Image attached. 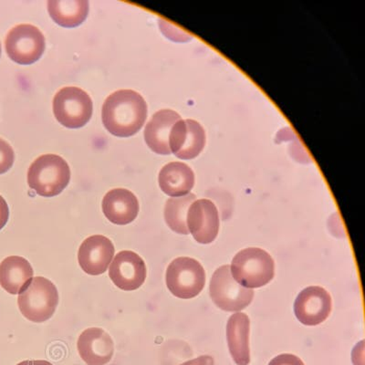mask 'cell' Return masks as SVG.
Segmentation results:
<instances>
[{"label": "cell", "instance_id": "6da1fadb", "mask_svg": "<svg viewBox=\"0 0 365 365\" xmlns=\"http://www.w3.org/2000/svg\"><path fill=\"white\" fill-rule=\"evenodd\" d=\"M146 117L148 104L135 91H117L103 103L102 118L104 127L115 136L135 135L145 125Z\"/></svg>", "mask_w": 365, "mask_h": 365}, {"label": "cell", "instance_id": "7a4b0ae2", "mask_svg": "<svg viewBox=\"0 0 365 365\" xmlns=\"http://www.w3.org/2000/svg\"><path fill=\"white\" fill-rule=\"evenodd\" d=\"M71 170L67 162L56 155H44L32 163L28 172L29 187L38 195L52 197L67 187Z\"/></svg>", "mask_w": 365, "mask_h": 365}, {"label": "cell", "instance_id": "3957f363", "mask_svg": "<svg viewBox=\"0 0 365 365\" xmlns=\"http://www.w3.org/2000/svg\"><path fill=\"white\" fill-rule=\"evenodd\" d=\"M230 272L241 286L247 289L260 288L273 279L275 264L265 250L249 247L235 256Z\"/></svg>", "mask_w": 365, "mask_h": 365}, {"label": "cell", "instance_id": "277c9868", "mask_svg": "<svg viewBox=\"0 0 365 365\" xmlns=\"http://www.w3.org/2000/svg\"><path fill=\"white\" fill-rule=\"evenodd\" d=\"M58 302L56 287L43 277L32 279L19 293L18 305L21 314L31 322H43L54 314Z\"/></svg>", "mask_w": 365, "mask_h": 365}, {"label": "cell", "instance_id": "5b68a950", "mask_svg": "<svg viewBox=\"0 0 365 365\" xmlns=\"http://www.w3.org/2000/svg\"><path fill=\"white\" fill-rule=\"evenodd\" d=\"M165 279L173 295L187 299L195 298L204 289L205 273L197 260L191 257H178L168 266Z\"/></svg>", "mask_w": 365, "mask_h": 365}, {"label": "cell", "instance_id": "8992f818", "mask_svg": "<svg viewBox=\"0 0 365 365\" xmlns=\"http://www.w3.org/2000/svg\"><path fill=\"white\" fill-rule=\"evenodd\" d=\"M53 112L58 122L68 128H81L93 115V102L83 90L65 87L53 99Z\"/></svg>", "mask_w": 365, "mask_h": 365}, {"label": "cell", "instance_id": "52a82bcc", "mask_svg": "<svg viewBox=\"0 0 365 365\" xmlns=\"http://www.w3.org/2000/svg\"><path fill=\"white\" fill-rule=\"evenodd\" d=\"M210 297L218 308L226 312H240L252 302L254 292L241 286L225 265L215 272L210 282Z\"/></svg>", "mask_w": 365, "mask_h": 365}, {"label": "cell", "instance_id": "ba28073f", "mask_svg": "<svg viewBox=\"0 0 365 365\" xmlns=\"http://www.w3.org/2000/svg\"><path fill=\"white\" fill-rule=\"evenodd\" d=\"M6 51L13 61L21 65L36 63L45 51V38L35 26L22 24L13 28L6 38Z\"/></svg>", "mask_w": 365, "mask_h": 365}, {"label": "cell", "instance_id": "9c48e42d", "mask_svg": "<svg viewBox=\"0 0 365 365\" xmlns=\"http://www.w3.org/2000/svg\"><path fill=\"white\" fill-rule=\"evenodd\" d=\"M205 133L200 123L195 120H179L171 130L169 146L171 153L182 160L197 158L203 151Z\"/></svg>", "mask_w": 365, "mask_h": 365}, {"label": "cell", "instance_id": "30bf717a", "mask_svg": "<svg viewBox=\"0 0 365 365\" xmlns=\"http://www.w3.org/2000/svg\"><path fill=\"white\" fill-rule=\"evenodd\" d=\"M109 276L119 289L130 292L145 282L146 266L141 257L133 251H120L110 265Z\"/></svg>", "mask_w": 365, "mask_h": 365}, {"label": "cell", "instance_id": "8fae6325", "mask_svg": "<svg viewBox=\"0 0 365 365\" xmlns=\"http://www.w3.org/2000/svg\"><path fill=\"white\" fill-rule=\"evenodd\" d=\"M189 233L200 244L213 242L220 230V217L216 205L208 200H195L187 217Z\"/></svg>", "mask_w": 365, "mask_h": 365}, {"label": "cell", "instance_id": "7c38bea8", "mask_svg": "<svg viewBox=\"0 0 365 365\" xmlns=\"http://www.w3.org/2000/svg\"><path fill=\"white\" fill-rule=\"evenodd\" d=\"M294 312L302 324L314 326L322 324L331 312L330 294L321 287H309L297 297Z\"/></svg>", "mask_w": 365, "mask_h": 365}, {"label": "cell", "instance_id": "4fadbf2b", "mask_svg": "<svg viewBox=\"0 0 365 365\" xmlns=\"http://www.w3.org/2000/svg\"><path fill=\"white\" fill-rule=\"evenodd\" d=\"M114 246L102 235L88 237L81 244L78 252L81 268L89 275H100L106 272L114 257Z\"/></svg>", "mask_w": 365, "mask_h": 365}, {"label": "cell", "instance_id": "5bb4252c", "mask_svg": "<svg viewBox=\"0 0 365 365\" xmlns=\"http://www.w3.org/2000/svg\"><path fill=\"white\" fill-rule=\"evenodd\" d=\"M78 351L88 365H106L112 359L114 345L110 335L101 328H89L78 339Z\"/></svg>", "mask_w": 365, "mask_h": 365}, {"label": "cell", "instance_id": "9a60e30c", "mask_svg": "<svg viewBox=\"0 0 365 365\" xmlns=\"http://www.w3.org/2000/svg\"><path fill=\"white\" fill-rule=\"evenodd\" d=\"M103 211L110 222L123 226L132 223L138 216L139 202L127 189H113L104 195Z\"/></svg>", "mask_w": 365, "mask_h": 365}, {"label": "cell", "instance_id": "2e32d148", "mask_svg": "<svg viewBox=\"0 0 365 365\" xmlns=\"http://www.w3.org/2000/svg\"><path fill=\"white\" fill-rule=\"evenodd\" d=\"M179 120L180 115L172 110H161L153 115L145 130V142L153 152L164 155L171 154L169 136Z\"/></svg>", "mask_w": 365, "mask_h": 365}, {"label": "cell", "instance_id": "e0dca14e", "mask_svg": "<svg viewBox=\"0 0 365 365\" xmlns=\"http://www.w3.org/2000/svg\"><path fill=\"white\" fill-rule=\"evenodd\" d=\"M160 188L172 197H180L190 194L195 185V174L187 165L172 162L159 173Z\"/></svg>", "mask_w": 365, "mask_h": 365}, {"label": "cell", "instance_id": "ac0fdd59", "mask_svg": "<svg viewBox=\"0 0 365 365\" xmlns=\"http://www.w3.org/2000/svg\"><path fill=\"white\" fill-rule=\"evenodd\" d=\"M250 319L237 312L231 316L227 325V338L231 356L237 365L250 363Z\"/></svg>", "mask_w": 365, "mask_h": 365}, {"label": "cell", "instance_id": "d6986e66", "mask_svg": "<svg viewBox=\"0 0 365 365\" xmlns=\"http://www.w3.org/2000/svg\"><path fill=\"white\" fill-rule=\"evenodd\" d=\"M34 277V269L24 257H6L0 264V285L9 294H19Z\"/></svg>", "mask_w": 365, "mask_h": 365}, {"label": "cell", "instance_id": "ffe728a7", "mask_svg": "<svg viewBox=\"0 0 365 365\" xmlns=\"http://www.w3.org/2000/svg\"><path fill=\"white\" fill-rule=\"evenodd\" d=\"M48 11L57 24L64 28L77 27L86 21L89 13L87 0H50Z\"/></svg>", "mask_w": 365, "mask_h": 365}, {"label": "cell", "instance_id": "44dd1931", "mask_svg": "<svg viewBox=\"0 0 365 365\" xmlns=\"http://www.w3.org/2000/svg\"><path fill=\"white\" fill-rule=\"evenodd\" d=\"M197 200L194 194L180 197H172L166 202L165 220L168 227L178 234L188 235L187 217L189 207Z\"/></svg>", "mask_w": 365, "mask_h": 365}, {"label": "cell", "instance_id": "7402d4cb", "mask_svg": "<svg viewBox=\"0 0 365 365\" xmlns=\"http://www.w3.org/2000/svg\"><path fill=\"white\" fill-rule=\"evenodd\" d=\"M14 163V152L11 145L0 139V175L5 174Z\"/></svg>", "mask_w": 365, "mask_h": 365}, {"label": "cell", "instance_id": "603a6c76", "mask_svg": "<svg viewBox=\"0 0 365 365\" xmlns=\"http://www.w3.org/2000/svg\"><path fill=\"white\" fill-rule=\"evenodd\" d=\"M269 365H304V364L295 355L282 354L274 358Z\"/></svg>", "mask_w": 365, "mask_h": 365}, {"label": "cell", "instance_id": "cb8c5ba5", "mask_svg": "<svg viewBox=\"0 0 365 365\" xmlns=\"http://www.w3.org/2000/svg\"><path fill=\"white\" fill-rule=\"evenodd\" d=\"M9 217V205L4 198L0 195V230L6 226Z\"/></svg>", "mask_w": 365, "mask_h": 365}, {"label": "cell", "instance_id": "d4e9b609", "mask_svg": "<svg viewBox=\"0 0 365 365\" xmlns=\"http://www.w3.org/2000/svg\"><path fill=\"white\" fill-rule=\"evenodd\" d=\"M181 365H214V359L208 355L200 356L192 361H187V363Z\"/></svg>", "mask_w": 365, "mask_h": 365}, {"label": "cell", "instance_id": "484cf974", "mask_svg": "<svg viewBox=\"0 0 365 365\" xmlns=\"http://www.w3.org/2000/svg\"><path fill=\"white\" fill-rule=\"evenodd\" d=\"M18 365H53L47 361H24Z\"/></svg>", "mask_w": 365, "mask_h": 365}, {"label": "cell", "instance_id": "4316f807", "mask_svg": "<svg viewBox=\"0 0 365 365\" xmlns=\"http://www.w3.org/2000/svg\"><path fill=\"white\" fill-rule=\"evenodd\" d=\"M0 54H1V46H0Z\"/></svg>", "mask_w": 365, "mask_h": 365}]
</instances>
